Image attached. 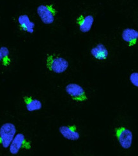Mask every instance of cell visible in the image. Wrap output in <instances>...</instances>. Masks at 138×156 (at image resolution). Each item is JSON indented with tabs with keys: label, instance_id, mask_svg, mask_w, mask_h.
<instances>
[{
	"label": "cell",
	"instance_id": "obj_1",
	"mask_svg": "<svg viewBox=\"0 0 138 156\" xmlns=\"http://www.w3.org/2000/svg\"><path fill=\"white\" fill-rule=\"evenodd\" d=\"M69 62L65 58L56 55H48L46 58V67L56 74L65 73L69 67Z\"/></svg>",
	"mask_w": 138,
	"mask_h": 156
},
{
	"label": "cell",
	"instance_id": "obj_2",
	"mask_svg": "<svg viewBox=\"0 0 138 156\" xmlns=\"http://www.w3.org/2000/svg\"><path fill=\"white\" fill-rule=\"evenodd\" d=\"M16 127L12 123L6 122L0 127V144L3 148H7L16 134Z\"/></svg>",
	"mask_w": 138,
	"mask_h": 156
},
{
	"label": "cell",
	"instance_id": "obj_3",
	"mask_svg": "<svg viewBox=\"0 0 138 156\" xmlns=\"http://www.w3.org/2000/svg\"><path fill=\"white\" fill-rule=\"evenodd\" d=\"M37 14L42 22L45 24H51L55 22L57 12L52 5H39L37 9Z\"/></svg>",
	"mask_w": 138,
	"mask_h": 156
},
{
	"label": "cell",
	"instance_id": "obj_4",
	"mask_svg": "<svg viewBox=\"0 0 138 156\" xmlns=\"http://www.w3.org/2000/svg\"><path fill=\"white\" fill-rule=\"evenodd\" d=\"M65 92L72 100L76 102H83L88 100V96L84 89L78 84H68L65 87Z\"/></svg>",
	"mask_w": 138,
	"mask_h": 156
},
{
	"label": "cell",
	"instance_id": "obj_5",
	"mask_svg": "<svg viewBox=\"0 0 138 156\" xmlns=\"http://www.w3.org/2000/svg\"><path fill=\"white\" fill-rule=\"evenodd\" d=\"M115 134L118 143L123 148L127 150L132 146L133 134L130 130L125 127H118L115 130Z\"/></svg>",
	"mask_w": 138,
	"mask_h": 156
},
{
	"label": "cell",
	"instance_id": "obj_6",
	"mask_svg": "<svg viewBox=\"0 0 138 156\" xmlns=\"http://www.w3.org/2000/svg\"><path fill=\"white\" fill-rule=\"evenodd\" d=\"M31 145L30 142L26 140L25 136L23 133L16 134L9 147L10 152L12 155H16L21 148L30 149Z\"/></svg>",
	"mask_w": 138,
	"mask_h": 156
},
{
	"label": "cell",
	"instance_id": "obj_7",
	"mask_svg": "<svg viewBox=\"0 0 138 156\" xmlns=\"http://www.w3.org/2000/svg\"><path fill=\"white\" fill-rule=\"evenodd\" d=\"M59 131L63 137L68 140L77 141L80 138V134L76 125L62 126L59 127Z\"/></svg>",
	"mask_w": 138,
	"mask_h": 156
},
{
	"label": "cell",
	"instance_id": "obj_8",
	"mask_svg": "<svg viewBox=\"0 0 138 156\" xmlns=\"http://www.w3.org/2000/svg\"><path fill=\"white\" fill-rule=\"evenodd\" d=\"M94 23V17L91 15L80 16L77 19V24L82 33H88L91 29Z\"/></svg>",
	"mask_w": 138,
	"mask_h": 156
},
{
	"label": "cell",
	"instance_id": "obj_9",
	"mask_svg": "<svg viewBox=\"0 0 138 156\" xmlns=\"http://www.w3.org/2000/svg\"><path fill=\"white\" fill-rule=\"evenodd\" d=\"M124 42L128 44L129 47H133L137 44L138 40V31L133 28L124 29L122 34Z\"/></svg>",
	"mask_w": 138,
	"mask_h": 156
},
{
	"label": "cell",
	"instance_id": "obj_10",
	"mask_svg": "<svg viewBox=\"0 0 138 156\" xmlns=\"http://www.w3.org/2000/svg\"><path fill=\"white\" fill-rule=\"evenodd\" d=\"M18 23L23 31L29 34L34 33L35 24L34 22L30 20V19L28 15L23 14L19 16V17H18Z\"/></svg>",
	"mask_w": 138,
	"mask_h": 156
},
{
	"label": "cell",
	"instance_id": "obj_11",
	"mask_svg": "<svg viewBox=\"0 0 138 156\" xmlns=\"http://www.w3.org/2000/svg\"><path fill=\"white\" fill-rule=\"evenodd\" d=\"M23 101L26 105V109L30 112L38 111L42 108V102L37 99L33 98L31 96H24Z\"/></svg>",
	"mask_w": 138,
	"mask_h": 156
},
{
	"label": "cell",
	"instance_id": "obj_12",
	"mask_svg": "<svg viewBox=\"0 0 138 156\" xmlns=\"http://www.w3.org/2000/svg\"><path fill=\"white\" fill-rule=\"evenodd\" d=\"M90 52L91 55L98 60H106L109 55L108 49L102 44H98L95 47L91 49Z\"/></svg>",
	"mask_w": 138,
	"mask_h": 156
},
{
	"label": "cell",
	"instance_id": "obj_13",
	"mask_svg": "<svg viewBox=\"0 0 138 156\" xmlns=\"http://www.w3.org/2000/svg\"><path fill=\"white\" fill-rule=\"evenodd\" d=\"M0 50L2 51V56H3V60H2L3 66L4 67H9L11 63V60L9 56V55H10L9 49L5 46H2L0 48Z\"/></svg>",
	"mask_w": 138,
	"mask_h": 156
},
{
	"label": "cell",
	"instance_id": "obj_14",
	"mask_svg": "<svg viewBox=\"0 0 138 156\" xmlns=\"http://www.w3.org/2000/svg\"><path fill=\"white\" fill-rule=\"evenodd\" d=\"M129 80L130 83L136 87L138 88V73L134 72L130 75Z\"/></svg>",
	"mask_w": 138,
	"mask_h": 156
},
{
	"label": "cell",
	"instance_id": "obj_15",
	"mask_svg": "<svg viewBox=\"0 0 138 156\" xmlns=\"http://www.w3.org/2000/svg\"><path fill=\"white\" fill-rule=\"evenodd\" d=\"M3 60V56H2V51L0 50V62H1Z\"/></svg>",
	"mask_w": 138,
	"mask_h": 156
}]
</instances>
